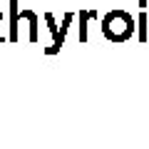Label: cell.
<instances>
[{"label": "cell", "mask_w": 149, "mask_h": 149, "mask_svg": "<svg viewBox=\"0 0 149 149\" xmlns=\"http://www.w3.org/2000/svg\"><path fill=\"white\" fill-rule=\"evenodd\" d=\"M137 30V22L127 10H109L102 17V35L109 42H127Z\"/></svg>", "instance_id": "1"}, {"label": "cell", "mask_w": 149, "mask_h": 149, "mask_svg": "<svg viewBox=\"0 0 149 149\" xmlns=\"http://www.w3.org/2000/svg\"><path fill=\"white\" fill-rule=\"evenodd\" d=\"M74 13H67V15L62 17V25H60V30H57V35H55V40H52V45H50L45 52L47 55H55V52H60V47L65 45V37H67V30H70V25H72V20H74Z\"/></svg>", "instance_id": "2"}, {"label": "cell", "mask_w": 149, "mask_h": 149, "mask_svg": "<svg viewBox=\"0 0 149 149\" xmlns=\"http://www.w3.org/2000/svg\"><path fill=\"white\" fill-rule=\"evenodd\" d=\"M20 3L17 0H10V32H8V42H17L20 40V30H17V25H20Z\"/></svg>", "instance_id": "3"}, {"label": "cell", "mask_w": 149, "mask_h": 149, "mask_svg": "<svg viewBox=\"0 0 149 149\" xmlns=\"http://www.w3.org/2000/svg\"><path fill=\"white\" fill-rule=\"evenodd\" d=\"M22 15V20H27V25H30V42H37V40H40V30H37V15L32 10H22L20 13Z\"/></svg>", "instance_id": "4"}, {"label": "cell", "mask_w": 149, "mask_h": 149, "mask_svg": "<svg viewBox=\"0 0 149 149\" xmlns=\"http://www.w3.org/2000/svg\"><path fill=\"white\" fill-rule=\"evenodd\" d=\"M97 13L95 10H80V42H87V22L97 20Z\"/></svg>", "instance_id": "5"}, {"label": "cell", "mask_w": 149, "mask_h": 149, "mask_svg": "<svg viewBox=\"0 0 149 149\" xmlns=\"http://www.w3.org/2000/svg\"><path fill=\"white\" fill-rule=\"evenodd\" d=\"M139 40H147V15L144 13H139Z\"/></svg>", "instance_id": "6"}, {"label": "cell", "mask_w": 149, "mask_h": 149, "mask_svg": "<svg viewBox=\"0 0 149 149\" xmlns=\"http://www.w3.org/2000/svg\"><path fill=\"white\" fill-rule=\"evenodd\" d=\"M0 20H3V15H0ZM5 40H8V37H3V35H0V42H5Z\"/></svg>", "instance_id": "7"}]
</instances>
